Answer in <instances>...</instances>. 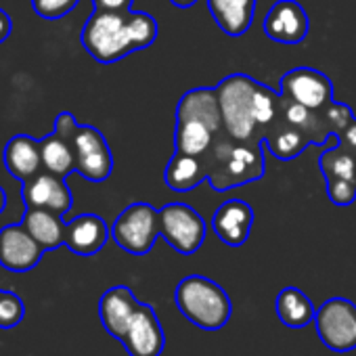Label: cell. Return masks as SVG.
Listing matches in <instances>:
<instances>
[{
	"mask_svg": "<svg viewBox=\"0 0 356 356\" xmlns=\"http://www.w3.org/2000/svg\"><path fill=\"white\" fill-rule=\"evenodd\" d=\"M157 38V22L140 11H95L84 30L82 47L99 63H115Z\"/></svg>",
	"mask_w": 356,
	"mask_h": 356,
	"instance_id": "1",
	"label": "cell"
},
{
	"mask_svg": "<svg viewBox=\"0 0 356 356\" xmlns=\"http://www.w3.org/2000/svg\"><path fill=\"white\" fill-rule=\"evenodd\" d=\"M214 90L220 105L222 128L237 143H254L256 130L270 126L277 118L281 95L245 74L227 76Z\"/></svg>",
	"mask_w": 356,
	"mask_h": 356,
	"instance_id": "2",
	"label": "cell"
},
{
	"mask_svg": "<svg viewBox=\"0 0 356 356\" xmlns=\"http://www.w3.org/2000/svg\"><path fill=\"white\" fill-rule=\"evenodd\" d=\"M262 138L254 143H237L222 132L208 153L202 155L208 181L214 191H229L254 183L264 174Z\"/></svg>",
	"mask_w": 356,
	"mask_h": 356,
	"instance_id": "3",
	"label": "cell"
},
{
	"mask_svg": "<svg viewBox=\"0 0 356 356\" xmlns=\"http://www.w3.org/2000/svg\"><path fill=\"white\" fill-rule=\"evenodd\" d=\"M181 314L204 331H218L231 318V298L227 291L208 277H185L174 293Z\"/></svg>",
	"mask_w": 356,
	"mask_h": 356,
	"instance_id": "4",
	"label": "cell"
},
{
	"mask_svg": "<svg viewBox=\"0 0 356 356\" xmlns=\"http://www.w3.org/2000/svg\"><path fill=\"white\" fill-rule=\"evenodd\" d=\"M113 241L132 256H145L159 237V210L149 204H130L111 227Z\"/></svg>",
	"mask_w": 356,
	"mask_h": 356,
	"instance_id": "5",
	"label": "cell"
},
{
	"mask_svg": "<svg viewBox=\"0 0 356 356\" xmlns=\"http://www.w3.org/2000/svg\"><path fill=\"white\" fill-rule=\"evenodd\" d=\"M206 233V220L195 208L187 204L176 202L159 210V237H163L178 254H195L204 245Z\"/></svg>",
	"mask_w": 356,
	"mask_h": 356,
	"instance_id": "6",
	"label": "cell"
},
{
	"mask_svg": "<svg viewBox=\"0 0 356 356\" xmlns=\"http://www.w3.org/2000/svg\"><path fill=\"white\" fill-rule=\"evenodd\" d=\"M314 325L321 341L333 352L356 350V304L346 298H331L316 308Z\"/></svg>",
	"mask_w": 356,
	"mask_h": 356,
	"instance_id": "7",
	"label": "cell"
},
{
	"mask_svg": "<svg viewBox=\"0 0 356 356\" xmlns=\"http://www.w3.org/2000/svg\"><path fill=\"white\" fill-rule=\"evenodd\" d=\"M76 172L90 183H103L113 170V155L103 132L95 126L78 124L74 130Z\"/></svg>",
	"mask_w": 356,
	"mask_h": 356,
	"instance_id": "8",
	"label": "cell"
},
{
	"mask_svg": "<svg viewBox=\"0 0 356 356\" xmlns=\"http://www.w3.org/2000/svg\"><path fill=\"white\" fill-rule=\"evenodd\" d=\"M279 95L312 111H325L333 103V84L318 70L296 67L281 78Z\"/></svg>",
	"mask_w": 356,
	"mask_h": 356,
	"instance_id": "9",
	"label": "cell"
},
{
	"mask_svg": "<svg viewBox=\"0 0 356 356\" xmlns=\"http://www.w3.org/2000/svg\"><path fill=\"white\" fill-rule=\"evenodd\" d=\"M78 122L74 113L61 111L55 118V130L40 138V153L44 170L67 178L76 172V149H74V130Z\"/></svg>",
	"mask_w": 356,
	"mask_h": 356,
	"instance_id": "10",
	"label": "cell"
},
{
	"mask_svg": "<svg viewBox=\"0 0 356 356\" xmlns=\"http://www.w3.org/2000/svg\"><path fill=\"white\" fill-rule=\"evenodd\" d=\"M22 197H24L26 208L47 210L57 216H65L74 204V197H72V191L65 183V178L49 170L38 172L34 178L24 183Z\"/></svg>",
	"mask_w": 356,
	"mask_h": 356,
	"instance_id": "11",
	"label": "cell"
},
{
	"mask_svg": "<svg viewBox=\"0 0 356 356\" xmlns=\"http://www.w3.org/2000/svg\"><path fill=\"white\" fill-rule=\"evenodd\" d=\"M308 30V13L296 0H277L264 17V34L279 44H300Z\"/></svg>",
	"mask_w": 356,
	"mask_h": 356,
	"instance_id": "12",
	"label": "cell"
},
{
	"mask_svg": "<svg viewBox=\"0 0 356 356\" xmlns=\"http://www.w3.org/2000/svg\"><path fill=\"white\" fill-rule=\"evenodd\" d=\"M44 250L24 225L0 229V266L11 273H28L38 266Z\"/></svg>",
	"mask_w": 356,
	"mask_h": 356,
	"instance_id": "13",
	"label": "cell"
},
{
	"mask_svg": "<svg viewBox=\"0 0 356 356\" xmlns=\"http://www.w3.org/2000/svg\"><path fill=\"white\" fill-rule=\"evenodd\" d=\"M122 343L130 356H159L165 343L163 329L149 304H138Z\"/></svg>",
	"mask_w": 356,
	"mask_h": 356,
	"instance_id": "14",
	"label": "cell"
},
{
	"mask_svg": "<svg viewBox=\"0 0 356 356\" xmlns=\"http://www.w3.org/2000/svg\"><path fill=\"white\" fill-rule=\"evenodd\" d=\"M252 227H254V210L243 200H229L220 204V208L214 212L212 218V229L216 237L231 248H241L248 241Z\"/></svg>",
	"mask_w": 356,
	"mask_h": 356,
	"instance_id": "15",
	"label": "cell"
},
{
	"mask_svg": "<svg viewBox=\"0 0 356 356\" xmlns=\"http://www.w3.org/2000/svg\"><path fill=\"white\" fill-rule=\"evenodd\" d=\"M138 304L140 302H136L132 289L126 285H115L107 289L99 302V316H101L105 331L122 341L134 312L138 310Z\"/></svg>",
	"mask_w": 356,
	"mask_h": 356,
	"instance_id": "16",
	"label": "cell"
},
{
	"mask_svg": "<svg viewBox=\"0 0 356 356\" xmlns=\"http://www.w3.org/2000/svg\"><path fill=\"white\" fill-rule=\"evenodd\" d=\"M109 239L107 222L97 214H80L67 222L65 245L78 256H95Z\"/></svg>",
	"mask_w": 356,
	"mask_h": 356,
	"instance_id": "17",
	"label": "cell"
},
{
	"mask_svg": "<svg viewBox=\"0 0 356 356\" xmlns=\"http://www.w3.org/2000/svg\"><path fill=\"white\" fill-rule=\"evenodd\" d=\"M5 168L11 176L19 178L22 183L34 178L44 170L40 140L28 134H17L5 145Z\"/></svg>",
	"mask_w": 356,
	"mask_h": 356,
	"instance_id": "18",
	"label": "cell"
},
{
	"mask_svg": "<svg viewBox=\"0 0 356 356\" xmlns=\"http://www.w3.org/2000/svg\"><path fill=\"white\" fill-rule=\"evenodd\" d=\"M208 9L227 36L239 38L252 26L256 0H208Z\"/></svg>",
	"mask_w": 356,
	"mask_h": 356,
	"instance_id": "19",
	"label": "cell"
},
{
	"mask_svg": "<svg viewBox=\"0 0 356 356\" xmlns=\"http://www.w3.org/2000/svg\"><path fill=\"white\" fill-rule=\"evenodd\" d=\"M222 132L225 130H216L214 126L197 118H176L174 145L178 153L202 157L204 153L210 151V147Z\"/></svg>",
	"mask_w": 356,
	"mask_h": 356,
	"instance_id": "20",
	"label": "cell"
},
{
	"mask_svg": "<svg viewBox=\"0 0 356 356\" xmlns=\"http://www.w3.org/2000/svg\"><path fill=\"white\" fill-rule=\"evenodd\" d=\"M277 115L287 122L289 126L302 130L308 138H310V145H327L329 143V136H331V130L325 122V115L323 111H312L300 103H293V101H287V99H279V111Z\"/></svg>",
	"mask_w": 356,
	"mask_h": 356,
	"instance_id": "21",
	"label": "cell"
},
{
	"mask_svg": "<svg viewBox=\"0 0 356 356\" xmlns=\"http://www.w3.org/2000/svg\"><path fill=\"white\" fill-rule=\"evenodd\" d=\"M22 225L40 243V248L44 252H51V250H57L59 245H65L67 222H63V216H57V214L47 212V210L26 208Z\"/></svg>",
	"mask_w": 356,
	"mask_h": 356,
	"instance_id": "22",
	"label": "cell"
},
{
	"mask_svg": "<svg viewBox=\"0 0 356 356\" xmlns=\"http://www.w3.org/2000/svg\"><path fill=\"white\" fill-rule=\"evenodd\" d=\"M204 178H208V174H206L202 157L178 153V151L172 155V159L168 161L165 172H163L165 185L172 191H178V193L193 191L204 181Z\"/></svg>",
	"mask_w": 356,
	"mask_h": 356,
	"instance_id": "23",
	"label": "cell"
},
{
	"mask_svg": "<svg viewBox=\"0 0 356 356\" xmlns=\"http://www.w3.org/2000/svg\"><path fill=\"white\" fill-rule=\"evenodd\" d=\"M262 143L270 149V153L277 159L289 161V159H296L310 145V138L302 130L289 126L277 115L270 124V130L262 136Z\"/></svg>",
	"mask_w": 356,
	"mask_h": 356,
	"instance_id": "24",
	"label": "cell"
},
{
	"mask_svg": "<svg viewBox=\"0 0 356 356\" xmlns=\"http://www.w3.org/2000/svg\"><path fill=\"white\" fill-rule=\"evenodd\" d=\"M277 314H279L283 325L293 327V329H302L314 321L316 308L302 289L285 287L277 296Z\"/></svg>",
	"mask_w": 356,
	"mask_h": 356,
	"instance_id": "25",
	"label": "cell"
},
{
	"mask_svg": "<svg viewBox=\"0 0 356 356\" xmlns=\"http://www.w3.org/2000/svg\"><path fill=\"white\" fill-rule=\"evenodd\" d=\"M318 165L325 181H329V178H352V181H356V157L339 140L337 145L321 153Z\"/></svg>",
	"mask_w": 356,
	"mask_h": 356,
	"instance_id": "26",
	"label": "cell"
},
{
	"mask_svg": "<svg viewBox=\"0 0 356 356\" xmlns=\"http://www.w3.org/2000/svg\"><path fill=\"white\" fill-rule=\"evenodd\" d=\"M26 306L15 291L0 289V329H13L24 321Z\"/></svg>",
	"mask_w": 356,
	"mask_h": 356,
	"instance_id": "27",
	"label": "cell"
},
{
	"mask_svg": "<svg viewBox=\"0 0 356 356\" xmlns=\"http://www.w3.org/2000/svg\"><path fill=\"white\" fill-rule=\"evenodd\" d=\"M327 197L333 206H352L356 202V181L352 178H329Z\"/></svg>",
	"mask_w": 356,
	"mask_h": 356,
	"instance_id": "28",
	"label": "cell"
},
{
	"mask_svg": "<svg viewBox=\"0 0 356 356\" xmlns=\"http://www.w3.org/2000/svg\"><path fill=\"white\" fill-rule=\"evenodd\" d=\"M78 3L80 0H32V7L38 17L57 22L65 17L67 13H72L78 7Z\"/></svg>",
	"mask_w": 356,
	"mask_h": 356,
	"instance_id": "29",
	"label": "cell"
},
{
	"mask_svg": "<svg viewBox=\"0 0 356 356\" xmlns=\"http://www.w3.org/2000/svg\"><path fill=\"white\" fill-rule=\"evenodd\" d=\"M323 115H325V122H327L331 134H337V136H339V134L352 124V120H354L350 107L343 105V103H335V101L323 111Z\"/></svg>",
	"mask_w": 356,
	"mask_h": 356,
	"instance_id": "30",
	"label": "cell"
},
{
	"mask_svg": "<svg viewBox=\"0 0 356 356\" xmlns=\"http://www.w3.org/2000/svg\"><path fill=\"white\" fill-rule=\"evenodd\" d=\"M134 0H92L95 11H130Z\"/></svg>",
	"mask_w": 356,
	"mask_h": 356,
	"instance_id": "31",
	"label": "cell"
},
{
	"mask_svg": "<svg viewBox=\"0 0 356 356\" xmlns=\"http://www.w3.org/2000/svg\"><path fill=\"white\" fill-rule=\"evenodd\" d=\"M337 140L348 149V151H352L354 153V157H356V118L352 120V124L337 136Z\"/></svg>",
	"mask_w": 356,
	"mask_h": 356,
	"instance_id": "32",
	"label": "cell"
},
{
	"mask_svg": "<svg viewBox=\"0 0 356 356\" xmlns=\"http://www.w3.org/2000/svg\"><path fill=\"white\" fill-rule=\"evenodd\" d=\"M11 32H13V22L5 9H0V44L11 36Z\"/></svg>",
	"mask_w": 356,
	"mask_h": 356,
	"instance_id": "33",
	"label": "cell"
},
{
	"mask_svg": "<svg viewBox=\"0 0 356 356\" xmlns=\"http://www.w3.org/2000/svg\"><path fill=\"white\" fill-rule=\"evenodd\" d=\"M172 3L176 7H181V9H189V7H193L197 3V0H172Z\"/></svg>",
	"mask_w": 356,
	"mask_h": 356,
	"instance_id": "34",
	"label": "cell"
},
{
	"mask_svg": "<svg viewBox=\"0 0 356 356\" xmlns=\"http://www.w3.org/2000/svg\"><path fill=\"white\" fill-rule=\"evenodd\" d=\"M5 208H7V193H5L3 187H0V214L5 212Z\"/></svg>",
	"mask_w": 356,
	"mask_h": 356,
	"instance_id": "35",
	"label": "cell"
}]
</instances>
